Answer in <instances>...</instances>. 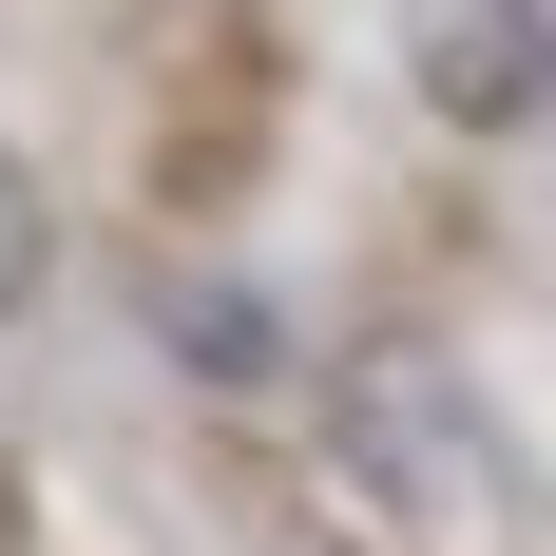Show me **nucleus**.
Segmentation results:
<instances>
[{
	"label": "nucleus",
	"mask_w": 556,
	"mask_h": 556,
	"mask_svg": "<svg viewBox=\"0 0 556 556\" xmlns=\"http://www.w3.org/2000/svg\"><path fill=\"white\" fill-rule=\"evenodd\" d=\"M327 442H345V480L403 538H500L518 518V442L480 422V384H460L442 345H345L327 365Z\"/></svg>",
	"instance_id": "obj_1"
},
{
	"label": "nucleus",
	"mask_w": 556,
	"mask_h": 556,
	"mask_svg": "<svg viewBox=\"0 0 556 556\" xmlns=\"http://www.w3.org/2000/svg\"><path fill=\"white\" fill-rule=\"evenodd\" d=\"M403 77L460 135H538L556 97V0H403Z\"/></svg>",
	"instance_id": "obj_2"
},
{
	"label": "nucleus",
	"mask_w": 556,
	"mask_h": 556,
	"mask_svg": "<svg viewBox=\"0 0 556 556\" xmlns=\"http://www.w3.org/2000/svg\"><path fill=\"white\" fill-rule=\"evenodd\" d=\"M154 327L192 345V384H288V327L250 307V288H212V269H192V288H154Z\"/></svg>",
	"instance_id": "obj_3"
},
{
	"label": "nucleus",
	"mask_w": 556,
	"mask_h": 556,
	"mask_svg": "<svg viewBox=\"0 0 556 556\" xmlns=\"http://www.w3.org/2000/svg\"><path fill=\"white\" fill-rule=\"evenodd\" d=\"M20 307H39V173L0 154V327H20Z\"/></svg>",
	"instance_id": "obj_4"
}]
</instances>
